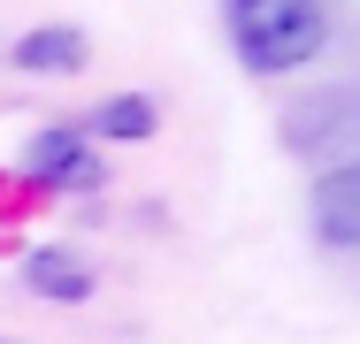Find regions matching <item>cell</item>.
I'll list each match as a JSON object with an SVG mask.
<instances>
[{
	"instance_id": "1",
	"label": "cell",
	"mask_w": 360,
	"mask_h": 344,
	"mask_svg": "<svg viewBox=\"0 0 360 344\" xmlns=\"http://www.w3.org/2000/svg\"><path fill=\"white\" fill-rule=\"evenodd\" d=\"M222 23H230V46L253 77H291L330 46V8L322 0H230Z\"/></svg>"
},
{
	"instance_id": "2",
	"label": "cell",
	"mask_w": 360,
	"mask_h": 344,
	"mask_svg": "<svg viewBox=\"0 0 360 344\" xmlns=\"http://www.w3.org/2000/svg\"><path fill=\"white\" fill-rule=\"evenodd\" d=\"M284 145L307 153V161H360V84H338V92H314L284 115Z\"/></svg>"
},
{
	"instance_id": "3",
	"label": "cell",
	"mask_w": 360,
	"mask_h": 344,
	"mask_svg": "<svg viewBox=\"0 0 360 344\" xmlns=\"http://www.w3.org/2000/svg\"><path fill=\"white\" fill-rule=\"evenodd\" d=\"M314 237L322 245H338V253H360V161H338V168H322V184H314Z\"/></svg>"
},
{
	"instance_id": "4",
	"label": "cell",
	"mask_w": 360,
	"mask_h": 344,
	"mask_svg": "<svg viewBox=\"0 0 360 344\" xmlns=\"http://www.w3.org/2000/svg\"><path fill=\"white\" fill-rule=\"evenodd\" d=\"M23 176H31V184H70V192L100 184L92 138H84V131H39L31 145H23Z\"/></svg>"
},
{
	"instance_id": "5",
	"label": "cell",
	"mask_w": 360,
	"mask_h": 344,
	"mask_svg": "<svg viewBox=\"0 0 360 344\" xmlns=\"http://www.w3.org/2000/svg\"><path fill=\"white\" fill-rule=\"evenodd\" d=\"M15 62L31 69V77H62V69L84 62V31L77 23H39V31L15 39Z\"/></svg>"
},
{
	"instance_id": "6",
	"label": "cell",
	"mask_w": 360,
	"mask_h": 344,
	"mask_svg": "<svg viewBox=\"0 0 360 344\" xmlns=\"http://www.w3.org/2000/svg\"><path fill=\"white\" fill-rule=\"evenodd\" d=\"M23 283H31L39 298H62V306H77V298H92V268H84L77 253H54V245L23 260Z\"/></svg>"
},
{
	"instance_id": "7",
	"label": "cell",
	"mask_w": 360,
	"mask_h": 344,
	"mask_svg": "<svg viewBox=\"0 0 360 344\" xmlns=\"http://www.w3.org/2000/svg\"><path fill=\"white\" fill-rule=\"evenodd\" d=\"M153 100L146 92H115V100H100L92 107V138H115V145H131V138H153Z\"/></svg>"
},
{
	"instance_id": "8",
	"label": "cell",
	"mask_w": 360,
	"mask_h": 344,
	"mask_svg": "<svg viewBox=\"0 0 360 344\" xmlns=\"http://www.w3.org/2000/svg\"><path fill=\"white\" fill-rule=\"evenodd\" d=\"M0 344H15V337H0Z\"/></svg>"
}]
</instances>
